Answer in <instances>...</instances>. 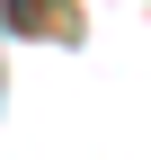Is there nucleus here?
Here are the masks:
<instances>
[{
	"instance_id": "obj_1",
	"label": "nucleus",
	"mask_w": 151,
	"mask_h": 160,
	"mask_svg": "<svg viewBox=\"0 0 151 160\" xmlns=\"http://www.w3.org/2000/svg\"><path fill=\"white\" fill-rule=\"evenodd\" d=\"M0 9H9V27H18V36H80L62 0H0Z\"/></svg>"
}]
</instances>
